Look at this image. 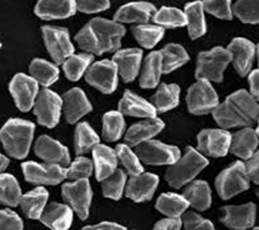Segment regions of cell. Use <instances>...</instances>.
<instances>
[{
    "mask_svg": "<svg viewBox=\"0 0 259 230\" xmlns=\"http://www.w3.org/2000/svg\"><path fill=\"white\" fill-rule=\"evenodd\" d=\"M41 32L45 46L54 64L64 65V62L74 54V45L70 41L68 30L61 27L44 26Z\"/></svg>",
    "mask_w": 259,
    "mask_h": 230,
    "instance_id": "9c48e42d",
    "label": "cell"
},
{
    "mask_svg": "<svg viewBox=\"0 0 259 230\" xmlns=\"http://www.w3.org/2000/svg\"><path fill=\"white\" fill-rule=\"evenodd\" d=\"M165 127L164 121L158 118L144 119L128 129L124 135V142L129 146H139L145 142L151 141Z\"/></svg>",
    "mask_w": 259,
    "mask_h": 230,
    "instance_id": "7402d4cb",
    "label": "cell"
},
{
    "mask_svg": "<svg viewBox=\"0 0 259 230\" xmlns=\"http://www.w3.org/2000/svg\"><path fill=\"white\" fill-rule=\"evenodd\" d=\"M62 198L68 206L76 212L81 220H87L89 216L91 199H93V190L89 179L66 183L61 189Z\"/></svg>",
    "mask_w": 259,
    "mask_h": 230,
    "instance_id": "30bf717a",
    "label": "cell"
},
{
    "mask_svg": "<svg viewBox=\"0 0 259 230\" xmlns=\"http://www.w3.org/2000/svg\"><path fill=\"white\" fill-rule=\"evenodd\" d=\"M203 4L204 10L208 14L214 15L215 18L223 20L233 19L232 3L229 0H206V2H203Z\"/></svg>",
    "mask_w": 259,
    "mask_h": 230,
    "instance_id": "7dc6e473",
    "label": "cell"
},
{
    "mask_svg": "<svg viewBox=\"0 0 259 230\" xmlns=\"http://www.w3.org/2000/svg\"><path fill=\"white\" fill-rule=\"evenodd\" d=\"M126 127L123 114L119 111L107 112L103 116V136L107 142H115L122 136Z\"/></svg>",
    "mask_w": 259,
    "mask_h": 230,
    "instance_id": "60d3db41",
    "label": "cell"
},
{
    "mask_svg": "<svg viewBox=\"0 0 259 230\" xmlns=\"http://www.w3.org/2000/svg\"><path fill=\"white\" fill-rule=\"evenodd\" d=\"M118 67L113 60H100L88 69L85 81L103 94L110 95L118 86Z\"/></svg>",
    "mask_w": 259,
    "mask_h": 230,
    "instance_id": "7c38bea8",
    "label": "cell"
},
{
    "mask_svg": "<svg viewBox=\"0 0 259 230\" xmlns=\"http://www.w3.org/2000/svg\"><path fill=\"white\" fill-rule=\"evenodd\" d=\"M231 61V53L227 49L220 46H217L210 51L200 52L198 54L195 76L197 79H204L208 82H221L224 78L225 69Z\"/></svg>",
    "mask_w": 259,
    "mask_h": 230,
    "instance_id": "5b68a950",
    "label": "cell"
},
{
    "mask_svg": "<svg viewBox=\"0 0 259 230\" xmlns=\"http://www.w3.org/2000/svg\"><path fill=\"white\" fill-rule=\"evenodd\" d=\"M35 124L22 119H11L4 124L0 131V140L8 156L24 159L32 143Z\"/></svg>",
    "mask_w": 259,
    "mask_h": 230,
    "instance_id": "3957f363",
    "label": "cell"
},
{
    "mask_svg": "<svg viewBox=\"0 0 259 230\" xmlns=\"http://www.w3.org/2000/svg\"><path fill=\"white\" fill-rule=\"evenodd\" d=\"M143 52L140 49L119 50L113 56L114 64L118 67L119 75L124 82H133L140 73Z\"/></svg>",
    "mask_w": 259,
    "mask_h": 230,
    "instance_id": "603a6c76",
    "label": "cell"
},
{
    "mask_svg": "<svg viewBox=\"0 0 259 230\" xmlns=\"http://www.w3.org/2000/svg\"><path fill=\"white\" fill-rule=\"evenodd\" d=\"M256 54H257V60H258V66H259V44L257 45V48H256Z\"/></svg>",
    "mask_w": 259,
    "mask_h": 230,
    "instance_id": "6f0895ef",
    "label": "cell"
},
{
    "mask_svg": "<svg viewBox=\"0 0 259 230\" xmlns=\"http://www.w3.org/2000/svg\"><path fill=\"white\" fill-rule=\"evenodd\" d=\"M76 11V2L73 0H40L35 7L36 15L45 21L70 18Z\"/></svg>",
    "mask_w": 259,
    "mask_h": 230,
    "instance_id": "cb8c5ba5",
    "label": "cell"
},
{
    "mask_svg": "<svg viewBox=\"0 0 259 230\" xmlns=\"http://www.w3.org/2000/svg\"><path fill=\"white\" fill-rule=\"evenodd\" d=\"M21 167L26 181L37 186H57L67 178L66 168L58 165L26 161Z\"/></svg>",
    "mask_w": 259,
    "mask_h": 230,
    "instance_id": "5bb4252c",
    "label": "cell"
},
{
    "mask_svg": "<svg viewBox=\"0 0 259 230\" xmlns=\"http://www.w3.org/2000/svg\"><path fill=\"white\" fill-rule=\"evenodd\" d=\"M187 16L188 32L191 39H197L206 32L205 16H204L203 2H194L187 4L185 7Z\"/></svg>",
    "mask_w": 259,
    "mask_h": 230,
    "instance_id": "1f68e13d",
    "label": "cell"
},
{
    "mask_svg": "<svg viewBox=\"0 0 259 230\" xmlns=\"http://www.w3.org/2000/svg\"><path fill=\"white\" fill-rule=\"evenodd\" d=\"M62 111V98L50 89L39 91L33 113L38 123L47 128H54L59 123Z\"/></svg>",
    "mask_w": 259,
    "mask_h": 230,
    "instance_id": "8fae6325",
    "label": "cell"
},
{
    "mask_svg": "<svg viewBox=\"0 0 259 230\" xmlns=\"http://www.w3.org/2000/svg\"><path fill=\"white\" fill-rule=\"evenodd\" d=\"M159 177L151 173L131 176L126 186V196L136 203L150 200L157 190Z\"/></svg>",
    "mask_w": 259,
    "mask_h": 230,
    "instance_id": "d6986e66",
    "label": "cell"
},
{
    "mask_svg": "<svg viewBox=\"0 0 259 230\" xmlns=\"http://www.w3.org/2000/svg\"><path fill=\"white\" fill-rule=\"evenodd\" d=\"M183 225L180 217H166L154 224L152 230H181Z\"/></svg>",
    "mask_w": 259,
    "mask_h": 230,
    "instance_id": "f5cc1de1",
    "label": "cell"
},
{
    "mask_svg": "<svg viewBox=\"0 0 259 230\" xmlns=\"http://www.w3.org/2000/svg\"><path fill=\"white\" fill-rule=\"evenodd\" d=\"M30 76L35 81L44 86L45 89L56 83L59 78V69L58 67L45 59H33L29 66Z\"/></svg>",
    "mask_w": 259,
    "mask_h": 230,
    "instance_id": "836d02e7",
    "label": "cell"
},
{
    "mask_svg": "<svg viewBox=\"0 0 259 230\" xmlns=\"http://www.w3.org/2000/svg\"><path fill=\"white\" fill-rule=\"evenodd\" d=\"M94 56L89 53H77L73 54L67 59L64 65H62V69H64L65 75L67 78L70 81H78L83 75L87 74L88 69L93 65Z\"/></svg>",
    "mask_w": 259,
    "mask_h": 230,
    "instance_id": "74e56055",
    "label": "cell"
},
{
    "mask_svg": "<svg viewBox=\"0 0 259 230\" xmlns=\"http://www.w3.org/2000/svg\"><path fill=\"white\" fill-rule=\"evenodd\" d=\"M94 170V164L90 159L84 157H78L66 168L67 178L73 179L74 182L81 181V179H88Z\"/></svg>",
    "mask_w": 259,
    "mask_h": 230,
    "instance_id": "bcb514c9",
    "label": "cell"
},
{
    "mask_svg": "<svg viewBox=\"0 0 259 230\" xmlns=\"http://www.w3.org/2000/svg\"><path fill=\"white\" fill-rule=\"evenodd\" d=\"M157 8L151 3L136 2L121 6L114 15V21L118 23H140L146 24L150 19H153Z\"/></svg>",
    "mask_w": 259,
    "mask_h": 230,
    "instance_id": "44dd1931",
    "label": "cell"
},
{
    "mask_svg": "<svg viewBox=\"0 0 259 230\" xmlns=\"http://www.w3.org/2000/svg\"><path fill=\"white\" fill-rule=\"evenodd\" d=\"M245 168L248 171L250 179L253 183L259 184V151H257L253 156L245 162Z\"/></svg>",
    "mask_w": 259,
    "mask_h": 230,
    "instance_id": "816d5d0a",
    "label": "cell"
},
{
    "mask_svg": "<svg viewBox=\"0 0 259 230\" xmlns=\"http://www.w3.org/2000/svg\"><path fill=\"white\" fill-rule=\"evenodd\" d=\"M135 39L145 49H152L164 37L165 29L157 24H137L132 28Z\"/></svg>",
    "mask_w": 259,
    "mask_h": 230,
    "instance_id": "f35d334b",
    "label": "cell"
},
{
    "mask_svg": "<svg viewBox=\"0 0 259 230\" xmlns=\"http://www.w3.org/2000/svg\"><path fill=\"white\" fill-rule=\"evenodd\" d=\"M119 112L123 115L144 119L156 118L158 113L151 103L129 90L124 91L123 97L119 102Z\"/></svg>",
    "mask_w": 259,
    "mask_h": 230,
    "instance_id": "d4e9b609",
    "label": "cell"
},
{
    "mask_svg": "<svg viewBox=\"0 0 259 230\" xmlns=\"http://www.w3.org/2000/svg\"><path fill=\"white\" fill-rule=\"evenodd\" d=\"M127 182V174L122 169H116L114 174L102 182L103 195L106 198L119 200L123 194V190H126Z\"/></svg>",
    "mask_w": 259,
    "mask_h": 230,
    "instance_id": "7bdbcfd3",
    "label": "cell"
},
{
    "mask_svg": "<svg viewBox=\"0 0 259 230\" xmlns=\"http://www.w3.org/2000/svg\"><path fill=\"white\" fill-rule=\"evenodd\" d=\"M233 13L243 23H259V2L240 0L233 6Z\"/></svg>",
    "mask_w": 259,
    "mask_h": 230,
    "instance_id": "f6af8a7d",
    "label": "cell"
},
{
    "mask_svg": "<svg viewBox=\"0 0 259 230\" xmlns=\"http://www.w3.org/2000/svg\"><path fill=\"white\" fill-rule=\"evenodd\" d=\"M48 199L49 191L43 187H38L23 195L20 205L27 217L31 220H39L47 208Z\"/></svg>",
    "mask_w": 259,
    "mask_h": 230,
    "instance_id": "f1b7e54d",
    "label": "cell"
},
{
    "mask_svg": "<svg viewBox=\"0 0 259 230\" xmlns=\"http://www.w3.org/2000/svg\"><path fill=\"white\" fill-rule=\"evenodd\" d=\"M164 74H169L189 61V56L180 44H168L160 50Z\"/></svg>",
    "mask_w": 259,
    "mask_h": 230,
    "instance_id": "d590c367",
    "label": "cell"
},
{
    "mask_svg": "<svg viewBox=\"0 0 259 230\" xmlns=\"http://www.w3.org/2000/svg\"><path fill=\"white\" fill-rule=\"evenodd\" d=\"M136 154L142 162L151 166H172L181 158V151L177 146L153 140L136 146Z\"/></svg>",
    "mask_w": 259,
    "mask_h": 230,
    "instance_id": "ba28073f",
    "label": "cell"
},
{
    "mask_svg": "<svg viewBox=\"0 0 259 230\" xmlns=\"http://www.w3.org/2000/svg\"><path fill=\"white\" fill-rule=\"evenodd\" d=\"M190 206L197 211H206L211 206V189L205 181H193L182 194Z\"/></svg>",
    "mask_w": 259,
    "mask_h": 230,
    "instance_id": "4dcf8cb0",
    "label": "cell"
},
{
    "mask_svg": "<svg viewBox=\"0 0 259 230\" xmlns=\"http://www.w3.org/2000/svg\"><path fill=\"white\" fill-rule=\"evenodd\" d=\"M258 124H257V129H256V132H257V135H258V137H259V119H258V122H257Z\"/></svg>",
    "mask_w": 259,
    "mask_h": 230,
    "instance_id": "680465c9",
    "label": "cell"
},
{
    "mask_svg": "<svg viewBox=\"0 0 259 230\" xmlns=\"http://www.w3.org/2000/svg\"><path fill=\"white\" fill-rule=\"evenodd\" d=\"M186 100L188 110L195 115L213 113L219 106V97L211 82L204 79H197V82L189 87Z\"/></svg>",
    "mask_w": 259,
    "mask_h": 230,
    "instance_id": "52a82bcc",
    "label": "cell"
},
{
    "mask_svg": "<svg viewBox=\"0 0 259 230\" xmlns=\"http://www.w3.org/2000/svg\"><path fill=\"white\" fill-rule=\"evenodd\" d=\"M76 8L81 13H99V12L106 11L110 8V2H107V0H80V2H76Z\"/></svg>",
    "mask_w": 259,
    "mask_h": 230,
    "instance_id": "f907efd6",
    "label": "cell"
},
{
    "mask_svg": "<svg viewBox=\"0 0 259 230\" xmlns=\"http://www.w3.org/2000/svg\"><path fill=\"white\" fill-rule=\"evenodd\" d=\"M212 114L213 119L223 129L250 128L258 122L259 105L249 92L239 90L228 96Z\"/></svg>",
    "mask_w": 259,
    "mask_h": 230,
    "instance_id": "7a4b0ae2",
    "label": "cell"
},
{
    "mask_svg": "<svg viewBox=\"0 0 259 230\" xmlns=\"http://www.w3.org/2000/svg\"><path fill=\"white\" fill-rule=\"evenodd\" d=\"M115 152L118 154L121 164L131 176H137V175L144 173V168L141 164L139 156L132 151L131 146L127 144H119L116 145Z\"/></svg>",
    "mask_w": 259,
    "mask_h": 230,
    "instance_id": "ee69618b",
    "label": "cell"
},
{
    "mask_svg": "<svg viewBox=\"0 0 259 230\" xmlns=\"http://www.w3.org/2000/svg\"><path fill=\"white\" fill-rule=\"evenodd\" d=\"M93 157L95 162L96 177L99 182L110 177L116 171L118 167V154L110 146L99 144L93 150Z\"/></svg>",
    "mask_w": 259,
    "mask_h": 230,
    "instance_id": "4316f807",
    "label": "cell"
},
{
    "mask_svg": "<svg viewBox=\"0 0 259 230\" xmlns=\"http://www.w3.org/2000/svg\"><path fill=\"white\" fill-rule=\"evenodd\" d=\"M0 202L8 207H15L20 205L22 199L21 188L18 179L11 174H2L0 177Z\"/></svg>",
    "mask_w": 259,
    "mask_h": 230,
    "instance_id": "ab89813d",
    "label": "cell"
},
{
    "mask_svg": "<svg viewBox=\"0 0 259 230\" xmlns=\"http://www.w3.org/2000/svg\"><path fill=\"white\" fill-rule=\"evenodd\" d=\"M153 22L162 28H180L187 24V16L179 8L164 6L154 14Z\"/></svg>",
    "mask_w": 259,
    "mask_h": 230,
    "instance_id": "b9f144b4",
    "label": "cell"
},
{
    "mask_svg": "<svg viewBox=\"0 0 259 230\" xmlns=\"http://www.w3.org/2000/svg\"><path fill=\"white\" fill-rule=\"evenodd\" d=\"M258 141L259 137L252 128L241 129L232 137L231 152L236 157L249 160L256 153Z\"/></svg>",
    "mask_w": 259,
    "mask_h": 230,
    "instance_id": "83f0119b",
    "label": "cell"
},
{
    "mask_svg": "<svg viewBox=\"0 0 259 230\" xmlns=\"http://www.w3.org/2000/svg\"><path fill=\"white\" fill-rule=\"evenodd\" d=\"M182 222L185 230H215L211 221L204 219L195 212L185 213Z\"/></svg>",
    "mask_w": 259,
    "mask_h": 230,
    "instance_id": "c3c4849f",
    "label": "cell"
},
{
    "mask_svg": "<svg viewBox=\"0 0 259 230\" xmlns=\"http://www.w3.org/2000/svg\"><path fill=\"white\" fill-rule=\"evenodd\" d=\"M99 142V136L90 127L89 123L81 122L76 125L74 137V148L78 156L93 151L96 146L100 144Z\"/></svg>",
    "mask_w": 259,
    "mask_h": 230,
    "instance_id": "8d00e7d4",
    "label": "cell"
},
{
    "mask_svg": "<svg viewBox=\"0 0 259 230\" xmlns=\"http://www.w3.org/2000/svg\"><path fill=\"white\" fill-rule=\"evenodd\" d=\"M233 135L225 129H204L197 136V150L208 157H225L231 151Z\"/></svg>",
    "mask_w": 259,
    "mask_h": 230,
    "instance_id": "4fadbf2b",
    "label": "cell"
},
{
    "mask_svg": "<svg viewBox=\"0 0 259 230\" xmlns=\"http://www.w3.org/2000/svg\"><path fill=\"white\" fill-rule=\"evenodd\" d=\"M208 165L207 159L191 146L186 149L185 156L174 165L168 166L166 170L165 178L167 183L175 189H180L193 179Z\"/></svg>",
    "mask_w": 259,
    "mask_h": 230,
    "instance_id": "277c9868",
    "label": "cell"
},
{
    "mask_svg": "<svg viewBox=\"0 0 259 230\" xmlns=\"http://www.w3.org/2000/svg\"><path fill=\"white\" fill-rule=\"evenodd\" d=\"M39 220L51 230H68L73 222V210L67 204L51 203Z\"/></svg>",
    "mask_w": 259,
    "mask_h": 230,
    "instance_id": "484cf974",
    "label": "cell"
},
{
    "mask_svg": "<svg viewBox=\"0 0 259 230\" xmlns=\"http://www.w3.org/2000/svg\"><path fill=\"white\" fill-rule=\"evenodd\" d=\"M180 86L178 84L161 83L151 97V104L157 112L165 113L177 107L180 103Z\"/></svg>",
    "mask_w": 259,
    "mask_h": 230,
    "instance_id": "d6a6232c",
    "label": "cell"
},
{
    "mask_svg": "<svg viewBox=\"0 0 259 230\" xmlns=\"http://www.w3.org/2000/svg\"><path fill=\"white\" fill-rule=\"evenodd\" d=\"M224 212L225 214L220 221L233 230L250 229L256 221V205L253 203L229 205L224 207Z\"/></svg>",
    "mask_w": 259,
    "mask_h": 230,
    "instance_id": "e0dca14e",
    "label": "cell"
},
{
    "mask_svg": "<svg viewBox=\"0 0 259 230\" xmlns=\"http://www.w3.org/2000/svg\"><path fill=\"white\" fill-rule=\"evenodd\" d=\"M62 111L67 122L73 124L93 111V106L83 90L73 87L62 96Z\"/></svg>",
    "mask_w": 259,
    "mask_h": 230,
    "instance_id": "ac0fdd59",
    "label": "cell"
},
{
    "mask_svg": "<svg viewBox=\"0 0 259 230\" xmlns=\"http://www.w3.org/2000/svg\"><path fill=\"white\" fill-rule=\"evenodd\" d=\"M126 29L121 23L103 18L90 20L75 36V40L84 53L102 56L120 49Z\"/></svg>",
    "mask_w": 259,
    "mask_h": 230,
    "instance_id": "6da1fadb",
    "label": "cell"
},
{
    "mask_svg": "<svg viewBox=\"0 0 259 230\" xmlns=\"http://www.w3.org/2000/svg\"><path fill=\"white\" fill-rule=\"evenodd\" d=\"M253 230H259V228H254Z\"/></svg>",
    "mask_w": 259,
    "mask_h": 230,
    "instance_id": "94428289",
    "label": "cell"
},
{
    "mask_svg": "<svg viewBox=\"0 0 259 230\" xmlns=\"http://www.w3.org/2000/svg\"><path fill=\"white\" fill-rule=\"evenodd\" d=\"M82 230H127V229L119 223L107 222L106 221V222H100L97 224L88 225V227H84Z\"/></svg>",
    "mask_w": 259,
    "mask_h": 230,
    "instance_id": "11a10c76",
    "label": "cell"
},
{
    "mask_svg": "<svg viewBox=\"0 0 259 230\" xmlns=\"http://www.w3.org/2000/svg\"><path fill=\"white\" fill-rule=\"evenodd\" d=\"M249 85L251 96L259 102V69H254L249 74Z\"/></svg>",
    "mask_w": 259,
    "mask_h": 230,
    "instance_id": "db71d44e",
    "label": "cell"
},
{
    "mask_svg": "<svg viewBox=\"0 0 259 230\" xmlns=\"http://www.w3.org/2000/svg\"><path fill=\"white\" fill-rule=\"evenodd\" d=\"M249 187L250 177L245 164L242 161H236L235 164L221 171L215 179L217 191L224 200L248 190Z\"/></svg>",
    "mask_w": 259,
    "mask_h": 230,
    "instance_id": "8992f818",
    "label": "cell"
},
{
    "mask_svg": "<svg viewBox=\"0 0 259 230\" xmlns=\"http://www.w3.org/2000/svg\"><path fill=\"white\" fill-rule=\"evenodd\" d=\"M35 153L45 164L67 167L70 165L69 151L60 142L43 135L35 143Z\"/></svg>",
    "mask_w": 259,
    "mask_h": 230,
    "instance_id": "2e32d148",
    "label": "cell"
},
{
    "mask_svg": "<svg viewBox=\"0 0 259 230\" xmlns=\"http://www.w3.org/2000/svg\"><path fill=\"white\" fill-rule=\"evenodd\" d=\"M161 74H164V69H162L160 51L151 52L144 60L140 77V85L143 89H153L159 84Z\"/></svg>",
    "mask_w": 259,
    "mask_h": 230,
    "instance_id": "f546056e",
    "label": "cell"
},
{
    "mask_svg": "<svg viewBox=\"0 0 259 230\" xmlns=\"http://www.w3.org/2000/svg\"><path fill=\"white\" fill-rule=\"evenodd\" d=\"M38 83L26 74H16L10 83V92L21 112H28L35 106L38 97Z\"/></svg>",
    "mask_w": 259,
    "mask_h": 230,
    "instance_id": "9a60e30c",
    "label": "cell"
},
{
    "mask_svg": "<svg viewBox=\"0 0 259 230\" xmlns=\"http://www.w3.org/2000/svg\"><path fill=\"white\" fill-rule=\"evenodd\" d=\"M227 50L231 53L236 72L241 76H246L251 70L254 56H256V46L249 39L235 38L228 45Z\"/></svg>",
    "mask_w": 259,
    "mask_h": 230,
    "instance_id": "ffe728a7",
    "label": "cell"
},
{
    "mask_svg": "<svg viewBox=\"0 0 259 230\" xmlns=\"http://www.w3.org/2000/svg\"><path fill=\"white\" fill-rule=\"evenodd\" d=\"M0 161H2V166H0V168H2V171H5L7 169L8 165H10V159H8L6 156H4V154H2V157H0Z\"/></svg>",
    "mask_w": 259,
    "mask_h": 230,
    "instance_id": "9f6ffc18",
    "label": "cell"
},
{
    "mask_svg": "<svg viewBox=\"0 0 259 230\" xmlns=\"http://www.w3.org/2000/svg\"><path fill=\"white\" fill-rule=\"evenodd\" d=\"M0 224L2 230H23V221L10 208H4L0 212Z\"/></svg>",
    "mask_w": 259,
    "mask_h": 230,
    "instance_id": "681fc988",
    "label": "cell"
},
{
    "mask_svg": "<svg viewBox=\"0 0 259 230\" xmlns=\"http://www.w3.org/2000/svg\"><path fill=\"white\" fill-rule=\"evenodd\" d=\"M256 194H257V196L259 197V189H257V191H256Z\"/></svg>",
    "mask_w": 259,
    "mask_h": 230,
    "instance_id": "91938a15",
    "label": "cell"
},
{
    "mask_svg": "<svg viewBox=\"0 0 259 230\" xmlns=\"http://www.w3.org/2000/svg\"><path fill=\"white\" fill-rule=\"evenodd\" d=\"M190 205L187 199L178 194H162L157 199L156 208L167 217H180L185 214Z\"/></svg>",
    "mask_w": 259,
    "mask_h": 230,
    "instance_id": "e575fe53",
    "label": "cell"
}]
</instances>
